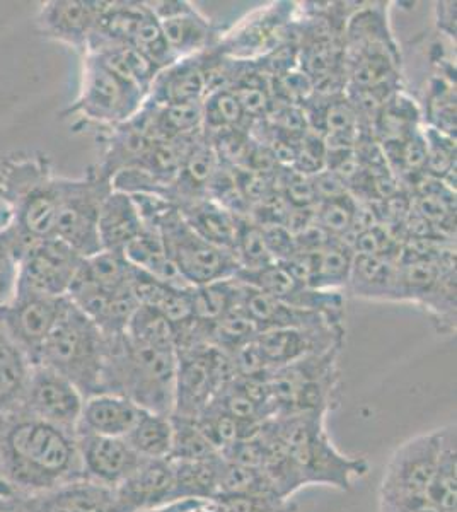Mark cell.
I'll use <instances>...</instances> for the list:
<instances>
[{
    "mask_svg": "<svg viewBox=\"0 0 457 512\" xmlns=\"http://www.w3.org/2000/svg\"><path fill=\"white\" fill-rule=\"evenodd\" d=\"M173 417L198 419L215 396L238 378L231 355L210 344L176 349Z\"/></svg>",
    "mask_w": 457,
    "mask_h": 512,
    "instance_id": "cell-9",
    "label": "cell"
},
{
    "mask_svg": "<svg viewBox=\"0 0 457 512\" xmlns=\"http://www.w3.org/2000/svg\"><path fill=\"white\" fill-rule=\"evenodd\" d=\"M108 337L67 297L52 332L41 347L36 366L69 379L82 396L101 393Z\"/></svg>",
    "mask_w": 457,
    "mask_h": 512,
    "instance_id": "cell-4",
    "label": "cell"
},
{
    "mask_svg": "<svg viewBox=\"0 0 457 512\" xmlns=\"http://www.w3.org/2000/svg\"><path fill=\"white\" fill-rule=\"evenodd\" d=\"M82 57L79 94L72 105L60 111V118L76 117V127L96 125L99 130H108L134 117L147 94L91 53Z\"/></svg>",
    "mask_w": 457,
    "mask_h": 512,
    "instance_id": "cell-6",
    "label": "cell"
},
{
    "mask_svg": "<svg viewBox=\"0 0 457 512\" xmlns=\"http://www.w3.org/2000/svg\"><path fill=\"white\" fill-rule=\"evenodd\" d=\"M427 497L440 511H456L457 504V446L456 424L440 429V451L434 477Z\"/></svg>",
    "mask_w": 457,
    "mask_h": 512,
    "instance_id": "cell-27",
    "label": "cell"
},
{
    "mask_svg": "<svg viewBox=\"0 0 457 512\" xmlns=\"http://www.w3.org/2000/svg\"><path fill=\"white\" fill-rule=\"evenodd\" d=\"M176 349L108 337L101 393L123 396L151 414H173Z\"/></svg>",
    "mask_w": 457,
    "mask_h": 512,
    "instance_id": "cell-2",
    "label": "cell"
},
{
    "mask_svg": "<svg viewBox=\"0 0 457 512\" xmlns=\"http://www.w3.org/2000/svg\"><path fill=\"white\" fill-rule=\"evenodd\" d=\"M116 512H145L174 502L171 460H144L125 482L113 489Z\"/></svg>",
    "mask_w": 457,
    "mask_h": 512,
    "instance_id": "cell-19",
    "label": "cell"
},
{
    "mask_svg": "<svg viewBox=\"0 0 457 512\" xmlns=\"http://www.w3.org/2000/svg\"><path fill=\"white\" fill-rule=\"evenodd\" d=\"M125 335L140 344L174 347V326L166 316L149 306H139L128 323Z\"/></svg>",
    "mask_w": 457,
    "mask_h": 512,
    "instance_id": "cell-34",
    "label": "cell"
},
{
    "mask_svg": "<svg viewBox=\"0 0 457 512\" xmlns=\"http://www.w3.org/2000/svg\"><path fill=\"white\" fill-rule=\"evenodd\" d=\"M47 512H116L115 495L103 485L70 490L55 499Z\"/></svg>",
    "mask_w": 457,
    "mask_h": 512,
    "instance_id": "cell-36",
    "label": "cell"
},
{
    "mask_svg": "<svg viewBox=\"0 0 457 512\" xmlns=\"http://www.w3.org/2000/svg\"><path fill=\"white\" fill-rule=\"evenodd\" d=\"M342 349L307 355L301 361L268 373L273 417L297 414L330 415L340 403Z\"/></svg>",
    "mask_w": 457,
    "mask_h": 512,
    "instance_id": "cell-5",
    "label": "cell"
},
{
    "mask_svg": "<svg viewBox=\"0 0 457 512\" xmlns=\"http://www.w3.org/2000/svg\"><path fill=\"white\" fill-rule=\"evenodd\" d=\"M111 190V180L99 175L94 166H89L86 175L76 180L60 176L53 236L82 258L103 251L99 243V212Z\"/></svg>",
    "mask_w": 457,
    "mask_h": 512,
    "instance_id": "cell-8",
    "label": "cell"
},
{
    "mask_svg": "<svg viewBox=\"0 0 457 512\" xmlns=\"http://www.w3.org/2000/svg\"><path fill=\"white\" fill-rule=\"evenodd\" d=\"M147 229L159 233L169 260L188 286H207L238 275V262L232 251L212 245L198 236L173 202Z\"/></svg>",
    "mask_w": 457,
    "mask_h": 512,
    "instance_id": "cell-7",
    "label": "cell"
},
{
    "mask_svg": "<svg viewBox=\"0 0 457 512\" xmlns=\"http://www.w3.org/2000/svg\"><path fill=\"white\" fill-rule=\"evenodd\" d=\"M31 364L14 345L0 321V407L26 391Z\"/></svg>",
    "mask_w": 457,
    "mask_h": 512,
    "instance_id": "cell-31",
    "label": "cell"
},
{
    "mask_svg": "<svg viewBox=\"0 0 457 512\" xmlns=\"http://www.w3.org/2000/svg\"><path fill=\"white\" fill-rule=\"evenodd\" d=\"M81 460L94 482L115 489L142 465L144 458H140L123 437L82 434Z\"/></svg>",
    "mask_w": 457,
    "mask_h": 512,
    "instance_id": "cell-21",
    "label": "cell"
},
{
    "mask_svg": "<svg viewBox=\"0 0 457 512\" xmlns=\"http://www.w3.org/2000/svg\"><path fill=\"white\" fill-rule=\"evenodd\" d=\"M58 180L43 152H14L0 161L2 229L16 255L41 239L52 238L58 207Z\"/></svg>",
    "mask_w": 457,
    "mask_h": 512,
    "instance_id": "cell-1",
    "label": "cell"
},
{
    "mask_svg": "<svg viewBox=\"0 0 457 512\" xmlns=\"http://www.w3.org/2000/svg\"><path fill=\"white\" fill-rule=\"evenodd\" d=\"M142 412V408L123 396L98 393L84 400L81 420L77 427H81V434L127 437Z\"/></svg>",
    "mask_w": 457,
    "mask_h": 512,
    "instance_id": "cell-23",
    "label": "cell"
},
{
    "mask_svg": "<svg viewBox=\"0 0 457 512\" xmlns=\"http://www.w3.org/2000/svg\"><path fill=\"white\" fill-rule=\"evenodd\" d=\"M145 4L161 24L162 35L176 60L195 57L217 47L220 31L191 2L154 0Z\"/></svg>",
    "mask_w": 457,
    "mask_h": 512,
    "instance_id": "cell-14",
    "label": "cell"
},
{
    "mask_svg": "<svg viewBox=\"0 0 457 512\" xmlns=\"http://www.w3.org/2000/svg\"><path fill=\"white\" fill-rule=\"evenodd\" d=\"M232 255L238 262L239 272H256L273 263L263 229L251 217H239Z\"/></svg>",
    "mask_w": 457,
    "mask_h": 512,
    "instance_id": "cell-32",
    "label": "cell"
},
{
    "mask_svg": "<svg viewBox=\"0 0 457 512\" xmlns=\"http://www.w3.org/2000/svg\"><path fill=\"white\" fill-rule=\"evenodd\" d=\"M347 287L369 301H400V262L393 255L355 253Z\"/></svg>",
    "mask_w": 457,
    "mask_h": 512,
    "instance_id": "cell-22",
    "label": "cell"
},
{
    "mask_svg": "<svg viewBox=\"0 0 457 512\" xmlns=\"http://www.w3.org/2000/svg\"><path fill=\"white\" fill-rule=\"evenodd\" d=\"M145 226L134 198L120 190H111L99 212L98 233L101 250L123 253Z\"/></svg>",
    "mask_w": 457,
    "mask_h": 512,
    "instance_id": "cell-24",
    "label": "cell"
},
{
    "mask_svg": "<svg viewBox=\"0 0 457 512\" xmlns=\"http://www.w3.org/2000/svg\"><path fill=\"white\" fill-rule=\"evenodd\" d=\"M437 24L444 35L456 38V2L437 4Z\"/></svg>",
    "mask_w": 457,
    "mask_h": 512,
    "instance_id": "cell-41",
    "label": "cell"
},
{
    "mask_svg": "<svg viewBox=\"0 0 457 512\" xmlns=\"http://www.w3.org/2000/svg\"><path fill=\"white\" fill-rule=\"evenodd\" d=\"M174 472V501H212L219 494L224 458L220 454L195 461H171Z\"/></svg>",
    "mask_w": 457,
    "mask_h": 512,
    "instance_id": "cell-26",
    "label": "cell"
},
{
    "mask_svg": "<svg viewBox=\"0 0 457 512\" xmlns=\"http://www.w3.org/2000/svg\"><path fill=\"white\" fill-rule=\"evenodd\" d=\"M82 260L79 253L55 236L36 241L18 256L14 292L67 297Z\"/></svg>",
    "mask_w": 457,
    "mask_h": 512,
    "instance_id": "cell-11",
    "label": "cell"
},
{
    "mask_svg": "<svg viewBox=\"0 0 457 512\" xmlns=\"http://www.w3.org/2000/svg\"><path fill=\"white\" fill-rule=\"evenodd\" d=\"M123 439L144 460H168L173 446V422L168 415L144 410L134 429Z\"/></svg>",
    "mask_w": 457,
    "mask_h": 512,
    "instance_id": "cell-28",
    "label": "cell"
},
{
    "mask_svg": "<svg viewBox=\"0 0 457 512\" xmlns=\"http://www.w3.org/2000/svg\"><path fill=\"white\" fill-rule=\"evenodd\" d=\"M326 417L297 414L273 420L304 487L321 485L348 492L353 483L369 473V461L362 456H347L336 448L326 431Z\"/></svg>",
    "mask_w": 457,
    "mask_h": 512,
    "instance_id": "cell-3",
    "label": "cell"
},
{
    "mask_svg": "<svg viewBox=\"0 0 457 512\" xmlns=\"http://www.w3.org/2000/svg\"><path fill=\"white\" fill-rule=\"evenodd\" d=\"M227 512H299L296 504L277 494L224 495L217 497Z\"/></svg>",
    "mask_w": 457,
    "mask_h": 512,
    "instance_id": "cell-38",
    "label": "cell"
},
{
    "mask_svg": "<svg viewBox=\"0 0 457 512\" xmlns=\"http://www.w3.org/2000/svg\"><path fill=\"white\" fill-rule=\"evenodd\" d=\"M359 217V205L348 195L324 200L316 212V222L330 238L343 241L355 229Z\"/></svg>",
    "mask_w": 457,
    "mask_h": 512,
    "instance_id": "cell-35",
    "label": "cell"
},
{
    "mask_svg": "<svg viewBox=\"0 0 457 512\" xmlns=\"http://www.w3.org/2000/svg\"><path fill=\"white\" fill-rule=\"evenodd\" d=\"M447 512H457V511H447Z\"/></svg>",
    "mask_w": 457,
    "mask_h": 512,
    "instance_id": "cell-42",
    "label": "cell"
},
{
    "mask_svg": "<svg viewBox=\"0 0 457 512\" xmlns=\"http://www.w3.org/2000/svg\"><path fill=\"white\" fill-rule=\"evenodd\" d=\"M202 111V132L207 137L229 130H251L253 125L232 89H217L207 94V98L203 99Z\"/></svg>",
    "mask_w": 457,
    "mask_h": 512,
    "instance_id": "cell-29",
    "label": "cell"
},
{
    "mask_svg": "<svg viewBox=\"0 0 457 512\" xmlns=\"http://www.w3.org/2000/svg\"><path fill=\"white\" fill-rule=\"evenodd\" d=\"M440 429L420 432L396 448L384 468L379 494L427 495L439 460Z\"/></svg>",
    "mask_w": 457,
    "mask_h": 512,
    "instance_id": "cell-13",
    "label": "cell"
},
{
    "mask_svg": "<svg viewBox=\"0 0 457 512\" xmlns=\"http://www.w3.org/2000/svg\"><path fill=\"white\" fill-rule=\"evenodd\" d=\"M105 6L98 0H48L36 11V31L84 55Z\"/></svg>",
    "mask_w": 457,
    "mask_h": 512,
    "instance_id": "cell-16",
    "label": "cell"
},
{
    "mask_svg": "<svg viewBox=\"0 0 457 512\" xmlns=\"http://www.w3.org/2000/svg\"><path fill=\"white\" fill-rule=\"evenodd\" d=\"M29 405L43 422L58 429H74L81 420L84 396L69 379L45 366L31 367L26 384Z\"/></svg>",
    "mask_w": 457,
    "mask_h": 512,
    "instance_id": "cell-18",
    "label": "cell"
},
{
    "mask_svg": "<svg viewBox=\"0 0 457 512\" xmlns=\"http://www.w3.org/2000/svg\"><path fill=\"white\" fill-rule=\"evenodd\" d=\"M67 297L36 296L14 292L0 308V321L14 345L23 352L31 367L38 364L41 347L52 332Z\"/></svg>",
    "mask_w": 457,
    "mask_h": 512,
    "instance_id": "cell-12",
    "label": "cell"
},
{
    "mask_svg": "<svg viewBox=\"0 0 457 512\" xmlns=\"http://www.w3.org/2000/svg\"><path fill=\"white\" fill-rule=\"evenodd\" d=\"M267 366L272 369L301 361L307 355L326 350L343 349V326H316V328H275L258 333L255 338Z\"/></svg>",
    "mask_w": 457,
    "mask_h": 512,
    "instance_id": "cell-17",
    "label": "cell"
},
{
    "mask_svg": "<svg viewBox=\"0 0 457 512\" xmlns=\"http://www.w3.org/2000/svg\"><path fill=\"white\" fill-rule=\"evenodd\" d=\"M423 137L427 146L425 168L439 180H446L452 173L456 175V139L432 127L423 130Z\"/></svg>",
    "mask_w": 457,
    "mask_h": 512,
    "instance_id": "cell-37",
    "label": "cell"
},
{
    "mask_svg": "<svg viewBox=\"0 0 457 512\" xmlns=\"http://www.w3.org/2000/svg\"><path fill=\"white\" fill-rule=\"evenodd\" d=\"M16 270H18V255H16L11 238L0 227V308L14 294Z\"/></svg>",
    "mask_w": 457,
    "mask_h": 512,
    "instance_id": "cell-39",
    "label": "cell"
},
{
    "mask_svg": "<svg viewBox=\"0 0 457 512\" xmlns=\"http://www.w3.org/2000/svg\"><path fill=\"white\" fill-rule=\"evenodd\" d=\"M171 422H173V446H171L168 460H205V458L220 454L210 444L205 434L200 431V427H198L195 420L181 419V417H173L171 415Z\"/></svg>",
    "mask_w": 457,
    "mask_h": 512,
    "instance_id": "cell-33",
    "label": "cell"
},
{
    "mask_svg": "<svg viewBox=\"0 0 457 512\" xmlns=\"http://www.w3.org/2000/svg\"><path fill=\"white\" fill-rule=\"evenodd\" d=\"M381 512H442L427 495L379 494Z\"/></svg>",
    "mask_w": 457,
    "mask_h": 512,
    "instance_id": "cell-40",
    "label": "cell"
},
{
    "mask_svg": "<svg viewBox=\"0 0 457 512\" xmlns=\"http://www.w3.org/2000/svg\"><path fill=\"white\" fill-rule=\"evenodd\" d=\"M98 57L103 64L108 65L113 72L128 82L135 84L145 94H149L152 81L156 77L157 69L149 60L142 57L130 45H115V47L99 48L94 52H87Z\"/></svg>",
    "mask_w": 457,
    "mask_h": 512,
    "instance_id": "cell-30",
    "label": "cell"
},
{
    "mask_svg": "<svg viewBox=\"0 0 457 512\" xmlns=\"http://www.w3.org/2000/svg\"><path fill=\"white\" fill-rule=\"evenodd\" d=\"M180 210L198 236L207 239L212 245L232 251L238 233V216L209 197L183 205Z\"/></svg>",
    "mask_w": 457,
    "mask_h": 512,
    "instance_id": "cell-25",
    "label": "cell"
},
{
    "mask_svg": "<svg viewBox=\"0 0 457 512\" xmlns=\"http://www.w3.org/2000/svg\"><path fill=\"white\" fill-rule=\"evenodd\" d=\"M209 94L205 53L180 59L159 70L145 101L156 106L202 103Z\"/></svg>",
    "mask_w": 457,
    "mask_h": 512,
    "instance_id": "cell-20",
    "label": "cell"
},
{
    "mask_svg": "<svg viewBox=\"0 0 457 512\" xmlns=\"http://www.w3.org/2000/svg\"><path fill=\"white\" fill-rule=\"evenodd\" d=\"M9 446L16 460L38 470L45 477L69 472L77 451L62 429L47 422H26L9 434Z\"/></svg>",
    "mask_w": 457,
    "mask_h": 512,
    "instance_id": "cell-15",
    "label": "cell"
},
{
    "mask_svg": "<svg viewBox=\"0 0 457 512\" xmlns=\"http://www.w3.org/2000/svg\"><path fill=\"white\" fill-rule=\"evenodd\" d=\"M296 4L275 2L249 14L226 35L220 33L217 50L236 60H261L292 43L296 35Z\"/></svg>",
    "mask_w": 457,
    "mask_h": 512,
    "instance_id": "cell-10",
    "label": "cell"
}]
</instances>
